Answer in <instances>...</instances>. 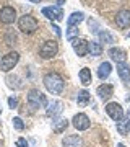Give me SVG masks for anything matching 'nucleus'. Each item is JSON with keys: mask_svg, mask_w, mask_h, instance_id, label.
<instances>
[{"mask_svg": "<svg viewBox=\"0 0 130 147\" xmlns=\"http://www.w3.org/2000/svg\"><path fill=\"white\" fill-rule=\"evenodd\" d=\"M42 82H44V87L47 88V92H51V93H54V95H60L63 92V87H65L63 79L59 75L57 72L46 74Z\"/></svg>", "mask_w": 130, "mask_h": 147, "instance_id": "nucleus-1", "label": "nucleus"}, {"mask_svg": "<svg viewBox=\"0 0 130 147\" xmlns=\"http://www.w3.org/2000/svg\"><path fill=\"white\" fill-rule=\"evenodd\" d=\"M18 28H20L25 34H33V33L39 28V23H37V20L33 15H23L20 20H18Z\"/></svg>", "mask_w": 130, "mask_h": 147, "instance_id": "nucleus-2", "label": "nucleus"}, {"mask_svg": "<svg viewBox=\"0 0 130 147\" xmlns=\"http://www.w3.org/2000/svg\"><path fill=\"white\" fill-rule=\"evenodd\" d=\"M28 105L31 108H46L47 106L46 95L41 93L39 90H31L29 95H28Z\"/></svg>", "mask_w": 130, "mask_h": 147, "instance_id": "nucleus-3", "label": "nucleus"}, {"mask_svg": "<svg viewBox=\"0 0 130 147\" xmlns=\"http://www.w3.org/2000/svg\"><path fill=\"white\" fill-rule=\"evenodd\" d=\"M18 61H20V54L18 53H15V51H13V53H8L7 56L2 57V61H0V69H2L3 72H8V70H11V69L18 64Z\"/></svg>", "mask_w": 130, "mask_h": 147, "instance_id": "nucleus-4", "label": "nucleus"}, {"mask_svg": "<svg viewBox=\"0 0 130 147\" xmlns=\"http://www.w3.org/2000/svg\"><path fill=\"white\" fill-rule=\"evenodd\" d=\"M59 53V44L55 41H46L39 47V56L42 59H51Z\"/></svg>", "mask_w": 130, "mask_h": 147, "instance_id": "nucleus-5", "label": "nucleus"}, {"mask_svg": "<svg viewBox=\"0 0 130 147\" xmlns=\"http://www.w3.org/2000/svg\"><path fill=\"white\" fill-rule=\"evenodd\" d=\"M106 113H107L115 123H119V121L124 119V108H122L117 101H111V103H107V106H106Z\"/></svg>", "mask_w": 130, "mask_h": 147, "instance_id": "nucleus-6", "label": "nucleus"}, {"mask_svg": "<svg viewBox=\"0 0 130 147\" xmlns=\"http://www.w3.org/2000/svg\"><path fill=\"white\" fill-rule=\"evenodd\" d=\"M42 15L46 16V18H49V20L52 21H59L63 18V13H62V8L57 5H51V7H44L42 8Z\"/></svg>", "mask_w": 130, "mask_h": 147, "instance_id": "nucleus-7", "label": "nucleus"}, {"mask_svg": "<svg viewBox=\"0 0 130 147\" xmlns=\"http://www.w3.org/2000/svg\"><path fill=\"white\" fill-rule=\"evenodd\" d=\"M16 20V10L10 5H5L0 10V21L5 23V25H11Z\"/></svg>", "mask_w": 130, "mask_h": 147, "instance_id": "nucleus-8", "label": "nucleus"}, {"mask_svg": "<svg viewBox=\"0 0 130 147\" xmlns=\"http://www.w3.org/2000/svg\"><path fill=\"white\" fill-rule=\"evenodd\" d=\"M72 123H73V126L77 127L78 131H86L89 127V124H91V121H89V118L85 113H78V115H75L73 116V119H72Z\"/></svg>", "mask_w": 130, "mask_h": 147, "instance_id": "nucleus-9", "label": "nucleus"}, {"mask_svg": "<svg viewBox=\"0 0 130 147\" xmlns=\"http://www.w3.org/2000/svg\"><path fill=\"white\" fill-rule=\"evenodd\" d=\"M72 47L80 57H85L88 54V41H85V39H80V38L72 39Z\"/></svg>", "mask_w": 130, "mask_h": 147, "instance_id": "nucleus-10", "label": "nucleus"}, {"mask_svg": "<svg viewBox=\"0 0 130 147\" xmlns=\"http://www.w3.org/2000/svg\"><path fill=\"white\" fill-rule=\"evenodd\" d=\"M62 110H63L62 101H59V100H52L51 103H47L46 115H47V116H51V118H55V116H59L60 113H62Z\"/></svg>", "mask_w": 130, "mask_h": 147, "instance_id": "nucleus-11", "label": "nucleus"}, {"mask_svg": "<svg viewBox=\"0 0 130 147\" xmlns=\"http://www.w3.org/2000/svg\"><path fill=\"white\" fill-rule=\"evenodd\" d=\"M109 56L117 64H125V61H127V53H125L124 49H120V47H111Z\"/></svg>", "mask_w": 130, "mask_h": 147, "instance_id": "nucleus-12", "label": "nucleus"}, {"mask_svg": "<svg viewBox=\"0 0 130 147\" xmlns=\"http://www.w3.org/2000/svg\"><path fill=\"white\" fill-rule=\"evenodd\" d=\"M115 23H117V26H120V28L130 26V11L129 10L117 11V15H115Z\"/></svg>", "mask_w": 130, "mask_h": 147, "instance_id": "nucleus-13", "label": "nucleus"}, {"mask_svg": "<svg viewBox=\"0 0 130 147\" xmlns=\"http://www.w3.org/2000/svg\"><path fill=\"white\" fill-rule=\"evenodd\" d=\"M112 92H114V87L109 85V84L99 85L98 90H96V93H98V96L101 98V100H109L111 96H112Z\"/></svg>", "mask_w": 130, "mask_h": 147, "instance_id": "nucleus-14", "label": "nucleus"}, {"mask_svg": "<svg viewBox=\"0 0 130 147\" xmlns=\"http://www.w3.org/2000/svg\"><path fill=\"white\" fill-rule=\"evenodd\" d=\"M62 144L65 147H81L83 146V141H81V137L78 136V134H70V136L63 137Z\"/></svg>", "mask_w": 130, "mask_h": 147, "instance_id": "nucleus-15", "label": "nucleus"}, {"mask_svg": "<svg viewBox=\"0 0 130 147\" xmlns=\"http://www.w3.org/2000/svg\"><path fill=\"white\" fill-rule=\"evenodd\" d=\"M85 20V15L83 11H73L72 15L67 18V26L68 28H73V26H78L81 21Z\"/></svg>", "mask_w": 130, "mask_h": 147, "instance_id": "nucleus-16", "label": "nucleus"}, {"mask_svg": "<svg viewBox=\"0 0 130 147\" xmlns=\"http://www.w3.org/2000/svg\"><path fill=\"white\" fill-rule=\"evenodd\" d=\"M78 77H80V82H81V85H89L91 82H93V75H91V70H89L88 67H83L80 72H78Z\"/></svg>", "mask_w": 130, "mask_h": 147, "instance_id": "nucleus-17", "label": "nucleus"}, {"mask_svg": "<svg viewBox=\"0 0 130 147\" xmlns=\"http://www.w3.org/2000/svg\"><path fill=\"white\" fill-rule=\"evenodd\" d=\"M111 72H112V65H111V62H103L101 65H99V69H98V77L101 80H104V79H107L111 75Z\"/></svg>", "mask_w": 130, "mask_h": 147, "instance_id": "nucleus-18", "label": "nucleus"}, {"mask_svg": "<svg viewBox=\"0 0 130 147\" xmlns=\"http://www.w3.org/2000/svg\"><path fill=\"white\" fill-rule=\"evenodd\" d=\"M117 74H119V77L124 82H129L130 80V67L127 64H117Z\"/></svg>", "mask_w": 130, "mask_h": 147, "instance_id": "nucleus-19", "label": "nucleus"}, {"mask_svg": "<svg viewBox=\"0 0 130 147\" xmlns=\"http://www.w3.org/2000/svg\"><path fill=\"white\" fill-rule=\"evenodd\" d=\"M88 53L91 54V56H101L103 54V46H101V42H98V41H91V42H88Z\"/></svg>", "mask_w": 130, "mask_h": 147, "instance_id": "nucleus-20", "label": "nucleus"}, {"mask_svg": "<svg viewBox=\"0 0 130 147\" xmlns=\"http://www.w3.org/2000/svg\"><path fill=\"white\" fill-rule=\"evenodd\" d=\"M67 126H68V121L67 119H57V121H54L52 131L55 132V134H60V132H63L65 129H67Z\"/></svg>", "mask_w": 130, "mask_h": 147, "instance_id": "nucleus-21", "label": "nucleus"}, {"mask_svg": "<svg viewBox=\"0 0 130 147\" xmlns=\"http://www.w3.org/2000/svg\"><path fill=\"white\" fill-rule=\"evenodd\" d=\"M98 38L101 42H107V44H112L114 42V36L111 34L107 30H101V31H98Z\"/></svg>", "mask_w": 130, "mask_h": 147, "instance_id": "nucleus-22", "label": "nucleus"}, {"mask_svg": "<svg viewBox=\"0 0 130 147\" xmlns=\"http://www.w3.org/2000/svg\"><path fill=\"white\" fill-rule=\"evenodd\" d=\"M89 101V93L86 90H81V92H78V96H77V103L78 106H86Z\"/></svg>", "mask_w": 130, "mask_h": 147, "instance_id": "nucleus-23", "label": "nucleus"}, {"mask_svg": "<svg viewBox=\"0 0 130 147\" xmlns=\"http://www.w3.org/2000/svg\"><path fill=\"white\" fill-rule=\"evenodd\" d=\"M13 127H15L16 131H23L25 129V123L21 121V118H18V116L13 118Z\"/></svg>", "mask_w": 130, "mask_h": 147, "instance_id": "nucleus-24", "label": "nucleus"}, {"mask_svg": "<svg viewBox=\"0 0 130 147\" xmlns=\"http://www.w3.org/2000/svg\"><path fill=\"white\" fill-rule=\"evenodd\" d=\"M15 147H28V142H26L25 137H20V139L16 141V146Z\"/></svg>", "mask_w": 130, "mask_h": 147, "instance_id": "nucleus-25", "label": "nucleus"}, {"mask_svg": "<svg viewBox=\"0 0 130 147\" xmlns=\"http://www.w3.org/2000/svg\"><path fill=\"white\" fill-rule=\"evenodd\" d=\"M8 105H10L11 110L16 108V106H18V98H15V96H13V98H8Z\"/></svg>", "mask_w": 130, "mask_h": 147, "instance_id": "nucleus-26", "label": "nucleus"}, {"mask_svg": "<svg viewBox=\"0 0 130 147\" xmlns=\"http://www.w3.org/2000/svg\"><path fill=\"white\" fill-rule=\"evenodd\" d=\"M77 33H78V30H75V26H73V28H68V33H67V36L70 38V39H72V36H73V34H77Z\"/></svg>", "mask_w": 130, "mask_h": 147, "instance_id": "nucleus-27", "label": "nucleus"}, {"mask_svg": "<svg viewBox=\"0 0 130 147\" xmlns=\"http://www.w3.org/2000/svg\"><path fill=\"white\" fill-rule=\"evenodd\" d=\"M52 30L55 31V34H57V36H60V34H62V33H60V28H59L57 25H52Z\"/></svg>", "mask_w": 130, "mask_h": 147, "instance_id": "nucleus-28", "label": "nucleus"}, {"mask_svg": "<svg viewBox=\"0 0 130 147\" xmlns=\"http://www.w3.org/2000/svg\"><path fill=\"white\" fill-rule=\"evenodd\" d=\"M54 3H57V7H60L62 3H65V0H54Z\"/></svg>", "mask_w": 130, "mask_h": 147, "instance_id": "nucleus-29", "label": "nucleus"}, {"mask_svg": "<svg viewBox=\"0 0 130 147\" xmlns=\"http://www.w3.org/2000/svg\"><path fill=\"white\" fill-rule=\"evenodd\" d=\"M29 2H33V3H39L41 0H29Z\"/></svg>", "mask_w": 130, "mask_h": 147, "instance_id": "nucleus-30", "label": "nucleus"}, {"mask_svg": "<svg viewBox=\"0 0 130 147\" xmlns=\"http://www.w3.org/2000/svg\"><path fill=\"white\" fill-rule=\"evenodd\" d=\"M117 147H125V146L122 144V142H119V144H117Z\"/></svg>", "mask_w": 130, "mask_h": 147, "instance_id": "nucleus-31", "label": "nucleus"}, {"mask_svg": "<svg viewBox=\"0 0 130 147\" xmlns=\"http://www.w3.org/2000/svg\"><path fill=\"white\" fill-rule=\"evenodd\" d=\"M129 103H130V96H129Z\"/></svg>", "mask_w": 130, "mask_h": 147, "instance_id": "nucleus-32", "label": "nucleus"}, {"mask_svg": "<svg viewBox=\"0 0 130 147\" xmlns=\"http://www.w3.org/2000/svg\"><path fill=\"white\" fill-rule=\"evenodd\" d=\"M0 113H2V108H0Z\"/></svg>", "mask_w": 130, "mask_h": 147, "instance_id": "nucleus-33", "label": "nucleus"}, {"mask_svg": "<svg viewBox=\"0 0 130 147\" xmlns=\"http://www.w3.org/2000/svg\"><path fill=\"white\" fill-rule=\"evenodd\" d=\"M129 38H130V33H129Z\"/></svg>", "mask_w": 130, "mask_h": 147, "instance_id": "nucleus-34", "label": "nucleus"}, {"mask_svg": "<svg viewBox=\"0 0 130 147\" xmlns=\"http://www.w3.org/2000/svg\"><path fill=\"white\" fill-rule=\"evenodd\" d=\"M0 144H2V142H0ZM0 147H2V146H0Z\"/></svg>", "mask_w": 130, "mask_h": 147, "instance_id": "nucleus-35", "label": "nucleus"}, {"mask_svg": "<svg viewBox=\"0 0 130 147\" xmlns=\"http://www.w3.org/2000/svg\"><path fill=\"white\" fill-rule=\"evenodd\" d=\"M129 119H130V118H129Z\"/></svg>", "mask_w": 130, "mask_h": 147, "instance_id": "nucleus-36", "label": "nucleus"}]
</instances>
